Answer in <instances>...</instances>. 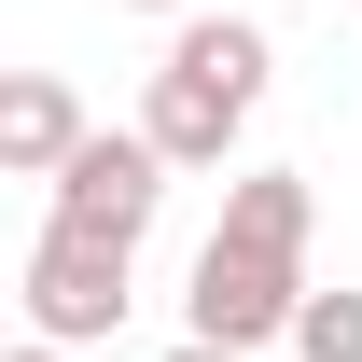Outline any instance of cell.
<instances>
[{
  "instance_id": "cell-9",
  "label": "cell",
  "mask_w": 362,
  "mask_h": 362,
  "mask_svg": "<svg viewBox=\"0 0 362 362\" xmlns=\"http://www.w3.org/2000/svg\"><path fill=\"white\" fill-rule=\"evenodd\" d=\"M126 14H195V0H126Z\"/></svg>"
},
{
  "instance_id": "cell-3",
  "label": "cell",
  "mask_w": 362,
  "mask_h": 362,
  "mask_svg": "<svg viewBox=\"0 0 362 362\" xmlns=\"http://www.w3.org/2000/svg\"><path fill=\"white\" fill-rule=\"evenodd\" d=\"M126 307H139V237H98L70 209H42V237H28V334L98 349Z\"/></svg>"
},
{
  "instance_id": "cell-7",
  "label": "cell",
  "mask_w": 362,
  "mask_h": 362,
  "mask_svg": "<svg viewBox=\"0 0 362 362\" xmlns=\"http://www.w3.org/2000/svg\"><path fill=\"white\" fill-rule=\"evenodd\" d=\"M168 362H251V349H223V334H181V349Z\"/></svg>"
},
{
  "instance_id": "cell-2",
  "label": "cell",
  "mask_w": 362,
  "mask_h": 362,
  "mask_svg": "<svg viewBox=\"0 0 362 362\" xmlns=\"http://www.w3.org/2000/svg\"><path fill=\"white\" fill-rule=\"evenodd\" d=\"M279 42L251 28V14H181L168 70H153V98H139V126H153V153H168L181 181H209L237 153V126H251V98H265Z\"/></svg>"
},
{
  "instance_id": "cell-8",
  "label": "cell",
  "mask_w": 362,
  "mask_h": 362,
  "mask_svg": "<svg viewBox=\"0 0 362 362\" xmlns=\"http://www.w3.org/2000/svg\"><path fill=\"white\" fill-rule=\"evenodd\" d=\"M14 362H70V349H56V334H28V349H14Z\"/></svg>"
},
{
  "instance_id": "cell-4",
  "label": "cell",
  "mask_w": 362,
  "mask_h": 362,
  "mask_svg": "<svg viewBox=\"0 0 362 362\" xmlns=\"http://www.w3.org/2000/svg\"><path fill=\"white\" fill-rule=\"evenodd\" d=\"M168 153H153V126H98L70 168H56V209L70 223H98V237H153V209H168Z\"/></svg>"
},
{
  "instance_id": "cell-1",
  "label": "cell",
  "mask_w": 362,
  "mask_h": 362,
  "mask_svg": "<svg viewBox=\"0 0 362 362\" xmlns=\"http://www.w3.org/2000/svg\"><path fill=\"white\" fill-rule=\"evenodd\" d=\"M307 223H320L307 168H251V181L223 195V223L195 237L181 334H223V349H293V307H307Z\"/></svg>"
},
{
  "instance_id": "cell-5",
  "label": "cell",
  "mask_w": 362,
  "mask_h": 362,
  "mask_svg": "<svg viewBox=\"0 0 362 362\" xmlns=\"http://www.w3.org/2000/svg\"><path fill=\"white\" fill-rule=\"evenodd\" d=\"M84 139L98 126H84V98L56 84V70H14V84H0V168H14V181H56Z\"/></svg>"
},
{
  "instance_id": "cell-6",
  "label": "cell",
  "mask_w": 362,
  "mask_h": 362,
  "mask_svg": "<svg viewBox=\"0 0 362 362\" xmlns=\"http://www.w3.org/2000/svg\"><path fill=\"white\" fill-rule=\"evenodd\" d=\"M293 362H362V293H320V279H307V307H293Z\"/></svg>"
}]
</instances>
